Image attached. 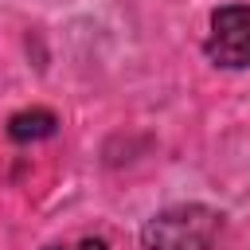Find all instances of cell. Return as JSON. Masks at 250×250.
<instances>
[{
	"label": "cell",
	"instance_id": "6da1fadb",
	"mask_svg": "<svg viewBox=\"0 0 250 250\" xmlns=\"http://www.w3.org/2000/svg\"><path fill=\"white\" fill-rule=\"evenodd\" d=\"M223 215L215 207L203 203H176L156 211L145 230H141V246L145 250H211L219 238Z\"/></svg>",
	"mask_w": 250,
	"mask_h": 250
},
{
	"label": "cell",
	"instance_id": "7a4b0ae2",
	"mask_svg": "<svg viewBox=\"0 0 250 250\" xmlns=\"http://www.w3.org/2000/svg\"><path fill=\"white\" fill-rule=\"evenodd\" d=\"M207 59L227 70L250 66V4H227V8L211 12Z\"/></svg>",
	"mask_w": 250,
	"mask_h": 250
},
{
	"label": "cell",
	"instance_id": "3957f363",
	"mask_svg": "<svg viewBox=\"0 0 250 250\" xmlns=\"http://www.w3.org/2000/svg\"><path fill=\"white\" fill-rule=\"evenodd\" d=\"M55 129H59V117H55L51 109H43V105H31V109H20V113L8 117V137L20 141V145L43 141V137H51Z\"/></svg>",
	"mask_w": 250,
	"mask_h": 250
},
{
	"label": "cell",
	"instance_id": "277c9868",
	"mask_svg": "<svg viewBox=\"0 0 250 250\" xmlns=\"http://www.w3.org/2000/svg\"><path fill=\"white\" fill-rule=\"evenodd\" d=\"M78 250H105V242H102V238H86Z\"/></svg>",
	"mask_w": 250,
	"mask_h": 250
},
{
	"label": "cell",
	"instance_id": "5b68a950",
	"mask_svg": "<svg viewBox=\"0 0 250 250\" xmlns=\"http://www.w3.org/2000/svg\"><path fill=\"white\" fill-rule=\"evenodd\" d=\"M47 250H66V246H47Z\"/></svg>",
	"mask_w": 250,
	"mask_h": 250
}]
</instances>
